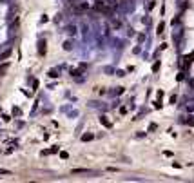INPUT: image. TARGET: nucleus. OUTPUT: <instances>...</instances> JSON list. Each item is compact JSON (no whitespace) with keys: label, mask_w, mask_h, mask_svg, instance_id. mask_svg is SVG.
<instances>
[{"label":"nucleus","mask_w":194,"mask_h":183,"mask_svg":"<svg viewBox=\"0 0 194 183\" xmlns=\"http://www.w3.org/2000/svg\"><path fill=\"white\" fill-rule=\"evenodd\" d=\"M82 140H84V141H89V140H93V134H85V136H84Z\"/></svg>","instance_id":"nucleus-1"},{"label":"nucleus","mask_w":194,"mask_h":183,"mask_svg":"<svg viewBox=\"0 0 194 183\" xmlns=\"http://www.w3.org/2000/svg\"><path fill=\"white\" fill-rule=\"evenodd\" d=\"M49 76H53V78H56L58 75H56V71H49Z\"/></svg>","instance_id":"nucleus-2"}]
</instances>
